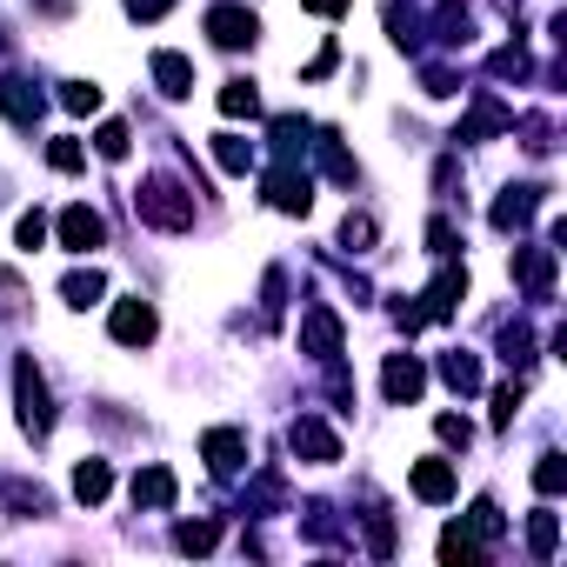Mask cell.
Instances as JSON below:
<instances>
[{"label": "cell", "instance_id": "cell-20", "mask_svg": "<svg viewBox=\"0 0 567 567\" xmlns=\"http://www.w3.org/2000/svg\"><path fill=\"white\" fill-rule=\"evenodd\" d=\"M528 554H534V560H554V554H560V514L541 508V514L528 521Z\"/></svg>", "mask_w": 567, "mask_h": 567}, {"label": "cell", "instance_id": "cell-43", "mask_svg": "<svg viewBox=\"0 0 567 567\" xmlns=\"http://www.w3.org/2000/svg\"><path fill=\"white\" fill-rule=\"evenodd\" d=\"M334 60H341V47H320V54L307 60V80H320V73H334Z\"/></svg>", "mask_w": 567, "mask_h": 567}, {"label": "cell", "instance_id": "cell-18", "mask_svg": "<svg viewBox=\"0 0 567 567\" xmlns=\"http://www.w3.org/2000/svg\"><path fill=\"white\" fill-rule=\"evenodd\" d=\"M73 495L88 501V508H101V501L114 495V467H107V461H80V467H73Z\"/></svg>", "mask_w": 567, "mask_h": 567}, {"label": "cell", "instance_id": "cell-42", "mask_svg": "<svg viewBox=\"0 0 567 567\" xmlns=\"http://www.w3.org/2000/svg\"><path fill=\"white\" fill-rule=\"evenodd\" d=\"M168 8H174V0H127V14H134V21H160Z\"/></svg>", "mask_w": 567, "mask_h": 567}, {"label": "cell", "instance_id": "cell-24", "mask_svg": "<svg viewBox=\"0 0 567 567\" xmlns=\"http://www.w3.org/2000/svg\"><path fill=\"white\" fill-rule=\"evenodd\" d=\"M214 160H220V174H248L254 168V147L240 140V134H220L214 140Z\"/></svg>", "mask_w": 567, "mask_h": 567}, {"label": "cell", "instance_id": "cell-34", "mask_svg": "<svg viewBox=\"0 0 567 567\" xmlns=\"http://www.w3.org/2000/svg\"><path fill=\"white\" fill-rule=\"evenodd\" d=\"M320 160H328V174H334V181H354V160L341 154V140H334V134H320Z\"/></svg>", "mask_w": 567, "mask_h": 567}, {"label": "cell", "instance_id": "cell-39", "mask_svg": "<svg viewBox=\"0 0 567 567\" xmlns=\"http://www.w3.org/2000/svg\"><path fill=\"white\" fill-rule=\"evenodd\" d=\"M434 434H441L447 447H467V441H474V428H467L461 415H441V421H434Z\"/></svg>", "mask_w": 567, "mask_h": 567}, {"label": "cell", "instance_id": "cell-23", "mask_svg": "<svg viewBox=\"0 0 567 567\" xmlns=\"http://www.w3.org/2000/svg\"><path fill=\"white\" fill-rule=\"evenodd\" d=\"M441 381H447L454 394H474V387H480V361L454 348V354H441Z\"/></svg>", "mask_w": 567, "mask_h": 567}, {"label": "cell", "instance_id": "cell-10", "mask_svg": "<svg viewBox=\"0 0 567 567\" xmlns=\"http://www.w3.org/2000/svg\"><path fill=\"white\" fill-rule=\"evenodd\" d=\"M261 194H268V207H281V214H307V207H314V181L294 174V168H274V174L261 181Z\"/></svg>", "mask_w": 567, "mask_h": 567}, {"label": "cell", "instance_id": "cell-25", "mask_svg": "<svg viewBox=\"0 0 567 567\" xmlns=\"http://www.w3.org/2000/svg\"><path fill=\"white\" fill-rule=\"evenodd\" d=\"M441 560H447V567H474V560H480V541H474L467 528H447V534H441Z\"/></svg>", "mask_w": 567, "mask_h": 567}, {"label": "cell", "instance_id": "cell-15", "mask_svg": "<svg viewBox=\"0 0 567 567\" xmlns=\"http://www.w3.org/2000/svg\"><path fill=\"white\" fill-rule=\"evenodd\" d=\"M0 114H8L14 127H34L41 121V94L27 88L21 73H0Z\"/></svg>", "mask_w": 567, "mask_h": 567}, {"label": "cell", "instance_id": "cell-32", "mask_svg": "<svg viewBox=\"0 0 567 567\" xmlns=\"http://www.w3.org/2000/svg\"><path fill=\"white\" fill-rule=\"evenodd\" d=\"M80 140H47V168H60V174H80Z\"/></svg>", "mask_w": 567, "mask_h": 567}, {"label": "cell", "instance_id": "cell-11", "mask_svg": "<svg viewBox=\"0 0 567 567\" xmlns=\"http://www.w3.org/2000/svg\"><path fill=\"white\" fill-rule=\"evenodd\" d=\"M461 294H467V274H461V268H441V274H434V287H428V294L415 300V314H421V328H428V320H447Z\"/></svg>", "mask_w": 567, "mask_h": 567}, {"label": "cell", "instance_id": "cell-38", "mask_svg": "<svg viewBox=\"0 0 567 567\" xmlns=\"http://www.w3.org/2000/svg\"><path fill=\"white\" fill-rule=\"evenodd\" d=\"M474 534L480 541H501V508L495 501H474Z\"/></svg>", "mask_w": 567, "mask_h": 567}, {"label": "cell", "instance_id": "cell-33", "mask_svg": "<svg viewBox=\"0 0 567 567\" xmlns=\"http://www.w3.org/2000/svg\"><path fill=\"white\" fill-rule=\"evenodd\" d=\"M341 240H348L354 254H367V248H374V220H367V214H348V220H341Z\"/></svg>", "mask_w": 567, "mask_h": 567}, {"label": "cell", "instance_id": "cell-12", "mask_svg": "<svg viewBox=\"0 0 567 567\" xmlns=\"http://www.w3.org/2000/svg\"><path fill=\"white\" fill-rule=\"evenodd\" d=\"M154 88L168 94V101H188V94H194V60L174 54V47H160V54H154Z\"/></svg>", "mask_w": 567, "mask_h": 567}, {"label": "cell", "instance_id": "cell-4", "mask_svg": "<svg viewBox=\"0 0 567 567\" xmlns=\"http://www.w3.org/2000/svg\"><path fill=\"white\" fill-rule=\"evenodd\" d=\"M300 354L341 361V314H334V307H307V314H300Z\"/></svg>", "mask_w": 567, "mask_h": 567}, {"label": "cell", "instance_id": "cell-16", "mask_svg": "<svg viewBox=\"0 0 567 567\" xmlns=\"http://www.w3.org/2000/svg\"><path fill=\"white\" fill-rule=\"evenodd\" d=\"M174 495H181V488H174L168 467H140V474H134V508H174Z\"/></svg>", "mask_w": 567, "mask_h": 567}, {"label": "cell", "instance_id": "cell-26", "mask_svg": "<svg viewBox=\"0 0 567 567\" xmlns=\"http://www.w3.org/2000/svg\"><path fill=\"white\" fill-rule=\"evenodd\" d=\"M560 488H567V461H560V454H541V461H534V495L554 501Z\"/></svg>", "mask_w": 567, "mask_h": 567}, {"label": "cell", "instance_id": "cell-27", "mask_svg": "<svg viewBox=\"0 0 567 567\" xmlns=\"http://www.w3.org/2000/svg\"><path fill=\"white\" fill-rule=\"evenodd\" d=\"M60 107H67V114H101V88H94V80H67V88H60Z\"/></svg>", "mask_w": 567, "mask_h": 567}, {"label": "cell", "instance_id": "cell-3", "mask_svg": "<svg viewBox=\"0 0 567 567\" xmlns=\"http://www.w3.org/2000/svg\"><path fill=\"white\" fill-rule=\"evenodd\" d=\"M107 334L121 341V348H147L154 334H160V314L134 294V300H114V314H107Z\"/></svg>", "mask_w": 567, "mask_h": 567}, {"label": "cell", "instance_id": "cell-6", "mask_svg": "<svg viewBox=\"0 0 567 567\" xmlns=\"http://www.w3.org/2000/svg\"><path fill=\"white\" fill-rule=\"evenodd\" d=\"M287 447H294L300 461H314V467H328V461H341V434H334L328 421H314V415H300V421L287 428Z\"/></svg>", "mask_w": 567, "mask_h": 567}, {"label": "cell", "instance_id": "cell-36", "mask_svg": "<svg viewBox=\"0 0 567 567\" xmlns=\"http://www.w3.org/2000/svg\"><path fill=\"white\" fill-rule=\"evenodd\" d=\"M514 415H521V387L508 381V387H495V428H514Z\"/></svg>", "mask_w": 567, "mask_h": 567}, {"label": "cell", "instance_id": "cell-21", "mask_svg": "<svg viewBox=\"0 0 567 567\" xmlns=\"http://www.w3.org/2000/svg\"><path fill=\"white\" fill-rule=\"evenodd\" d=\"M508 127H514V114H508V107H495V101H474V114H467L461 140H480V134H508Z\"/></svg>", "mask_w": 567, "mask_h": 567}, {"label": "cell", "instance_id": "cell-41", "mask_svg": "<svg viewBox=\"0 0 567 567\" xmlns=\"http://www.w3.org/2000/svg\"><path fill=\"white\" fill-rule=\"evenodd\" d=\"M428 254H454V220H428Z\"/></svg>", "mask_w": 567, "mask_h": 567}, {"label": "cell", "instance_id": "cell-37", "mask_svg": "<svg viewBox=\"0 0 567 567\" xmlns=\"http://www.w3.org/2000/svg\"><path fill=\"white\" fill-rule=\"evenodd\" d=\"M14 240H21V248L34 254V248H41V240H47V214H41V207H34V214H21V227H14Z\"/></svg>", "mask_w": 567, "mask_h": 567}, {"label": "cell", "instance_id": "cell-13", "mask_svg": "<svg viewBox=\"0 0 567 567\" xmlns=\"http://www.w3.org/2000/svg\"><path fill=\"white\" fill-rule=\"evenodd\" d=\"M534 214H541V188H508V194H501V201L488 207V220H495L501 234H521V227H528Z\"/></svg>", "mask_w": 567, "mask_h": 567}, {"label": "cell", "instance_id": "cell-30", "mask_svg": "<svg viewBox=\"0 0 567 567\" xmlns=\"http://www.w3.org/2000/svg\"><path fill=\"white\" fill-rule=\"evenodd\" d=\"M94 147H101V160H127V147H134V140H127V127H121V121H101Z\"/></svg>", "mask_w": 567, "mask_h": 567}, {"label": "cell", "instance_id": "cell-7", "mask_svg": "<svg viewBox=\"0 0 567 567\" xmlns=\"http://www.w3.org/2000/svg\"><path fill=\"white\" fill-rule=\"evenodd\" d=\"M421 387H428V367H421L415 354H387V367H381V394L394 400V408L421 400Z\"/></svg>", "mask_w": 567, "mask_h": 567}, {"label": "cell", "instance_id": "cell-8", "mask_svg": "<svg viewBox=\"0 0 567 567\" xmlns=\"http://www.w3.org/2000/svg\"><path fill=\"white\" fill-rule=\"evenodd\" d=\"M201 461H207L220 480H234L240 461H248V434H240V428H207V434H201Z\"/></svg>", "mask_w": 567, "mask_h": 567}, {"label": "cell", "instance_id": "cell-31", "mask_svg": "<svg viewBox=\"0 0 567 567\" xmlns=\"http://www.w3.org/2000/svg\"><path fill=\"white\" fill-rule=\"evenodd\" d=\"M501 361H508V367H528V361H534V334H528V328H508V334H501Z\"/></svg>", "mask_w": 567, "mask_h": 567}, {"label": "cell", "instance_id": "cell-22", "mask_svg": "<svg viewBox=\"0 0 567 567\" xmlns=\"http://www.w3.org/2000/svg\"><path fill=\"white\" fill-rule=\"evenodd\" d=\"M220 114H227V121H254V114H261L254 80H227V88H220Z\"/></svg>", "mask_w": 567, "mask_h": 567}, {"label": "cell", "instance_id": "cell-2", "mask_svg": "<svg viewBox=\"0 0 567 567\" xmlns=\"http://www.w3.org/2000/svg\"><path fill=\"white\" fill-rule=\"evenodd\" d=\"M14 408H21V434H34V441L54 434V400H47V381H41L34 354L14 361Z\"/></svg>", "mask_w": 567, "mask_h": 567}, {"label": "cell", "instance_id": "cell-40", "mask_svg": "<svg viewBox=\"0 0 567 567\" xmlns=\"http://www.w3.org/2000/svg\"><path fill=\"white\" fill-rule=\"evenodd\" d=\"M367 547H374L381 560L394 554V521H387V514H374V521H367Z\"/></svg>", "mask_w": 567, "mask_h": 567}, {"label": "cell", "instance_id": "cell-9", "mask_svg": "<svg viewBox=\"0 0 567 567\" xmlns=\"http://www.w3.org/2000/svg\"><path fill=\"white\" fill-rule=\"evenodd\" d=\"M101 240H107V220H101L94 207H67V214H60V248H67V254H94Z\"/></svg>", "mask_w": 567, "mask_h": 567}, {"label": "cell", "instance_id": "cell-28", "mask_svg": "<svg viewBox=\"0 0 567 567\" xmlns=\"http://www.w3.org/2000/svg\"><path fill=\"white\" fill-rule=\"evenodd\" d=\"M214 541H220V528H214V521H188V528L174 534V547H181V554H207Z\"/></svg>", "mask_w": 567, "mask_h": 567}, {"label": "cell", "instance_id": "cell-5", "mask_svg": "<svg viewBox=\"0 0 567 567\" xmlns=\"http://www.w3.org/2000/svg\"><path fill=\"white\" fill-rule=\"evenodd\" d=\"M207 34H214V47H254L261 41V21L248 14V8H234V0H220V8H207Z\"/></svg>", "mask_w": 567, "mask_h": 567}, {"label": "cell", "instance_id": "cell-29", "mask_svg": "<svg viewBox=\"0 0 567 567\" xmlns=\"http://www.w3.org/2000/svg\"><path fill=\"white\" fill-rule=\"evenodd\" d=\"M274 147H281V154H300V147H307V121H300V114H281V121H274Z\"/></svg>", "mask_w": 567, "mask_h": 567}, {"label": "cell", "instance_id": "cell-17", "mask_svg": "<svg viewBox=\"0 0 567 567\" xmlns=\"http://www.w3.org/2000/svg\"><path fill=\"white\" fill-rule=\"evenodd\" d=\"M415 495H421L428 508L454 501V467H447V461H415Z\"/></svg>", "mask_w": 567, "mask_h": 567}, {"label": "cell", "instance_id": "cell-19", "mask_svg": "<svg viewBox=\"0 0 567 567\" xmlns=\"http://www.w3.org/2000/svg\"><path fill=\"white\" fill-rule=\"evenodd\" d=\"M101 294H107V274H101V268H73V274L60 281V300H67V307H94Z\"/></svg>", "mask_w": 567, "mask_h": 567}, {"label": "cell", "instance_id": "cell-1", "mask_svg": "<svg viewBox=\"0 0 567 567\" xmlns=\"http://www.w3.org/2000/svg\"><path fill=\"white\" fill-rule=\"evenodd\" d=\"M134 214H140L147 227H160V234H188V227H194V194H188L181 181H168V174H154V181H140Z\"/></svg>", "mask_w": 567, "mask_h": 567}, {"label": "cell", "instance_id": "cell-14", "mask_svg": "<svg viewBox=\"0 0 567 567\" xmlns=\"http://www.w3.org/2000/svg\"><path fill=\"white\" fill-rule=\"evenodd\" d=\"M554 261H560V248H521V254H514V281H521L534 300H547V287H554Z\"/></svg>", "mask_w": 567, "mask_h": 567}, {"label": "cell", "instance_id": "cell-35", "mask_svg": "<svg viewBox=\"0 0 567 567\" xmlns=\"http://www.w3.org/2000/svg\"><path fill=\"white\" fill-rule=\"evenodd\" d=\"M488 67H495V73H501V80H521V73H528V67H534V60H528V47H501V54H495V60H488Z\"/></svg>", "mask_w": 567, "mask_h": 567}, {"label": "cell", "instance_id": "cell-44", "mask_svg": "<svg viewBox=\"0 0 567 567\" xmlns=\"http://www.w3.org/2000/svg\"><path fill=\"white\" fill-rule=\"evenodd\" d=\"M307 14H320V21H334V14H348V0H307Z\"/></svg>", "mask_w": 567, "mask_h": 567}]
</instances>
